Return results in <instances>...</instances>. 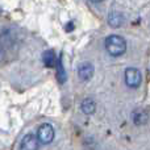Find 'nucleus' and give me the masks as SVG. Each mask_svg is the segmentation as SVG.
Here are the masks:
<instances>
[{
  "label": "nucleus",
  "instance_id": "f257e3e1",
  "mask_svg": "<svg viewBox=\"0 0 150 150\" xmlns=\"http://www.w3.org/2000/svg\"><path fill=\"white\" fill-rule=\"evenodd\" d=\"M105 49L112 57H119L127 50V41L122 37L112 34L105 40Z\"/></svg>",
  "mask_w": 150,
  "mask_h": 150
},
{
  "label": "nucleus",
  "instance_id": "f03ea898",
  "mask_svg": "<svg viewBox=\"0 0 150 150\" xmlns=\"http://www.w3.org/2000/svg\"><path fill=\"white\" fill-rule=\"evenodd\" d=\"M125 82L129 87L132 88H137L141 86V82H142V75H141V71L136 67H129L125 71Z\"/></svg>",
  "mask_w": 150,
  "mask_h": 150
},
{
  "label": "nucleus",
  "instance_id": "7ed1b4c3",
  "mask_svg": "<svg viewBox=\"0 0 150 150\" xmlns=\"http://www.w3.org/2000/svg\"><path fill=\"white\" fill-rule=\"evenodd\" d=\"M54 128L50 124H42L41 127L38 128V132H37V140L38 142L42 144H50L53 140H54Z\"/></svg>",
  "mask_w": 150,
  "mask_h": 150
},
{
  "label": "nucleus",
  "instance_id": "20e7f679",
  "mask_svg": "<svg viewBox=\"0 0 150 150\" xmlns=\"http://www.w3.org/2000/svg\"><path fill=\"white\" fill-rule=\"evenodd\" d=\"M20 150H38V140L36 136L32 133L24 136L20 144Z\"/></svg>",
  "mask_w": 150,
  "mask_h": 150
},
{
  "label": "nucleus",
  "instance_id": "39448f33",
  "mask_svg": "<svg viewBox=\"0 0 150 150\" xmlns=\"http://www.w3.org/2000/svg\"><path fill=\"white\" fill-rule=\"evenodd\" d=\"M93 70H95V69H93V66L91 65L90 62H84L79 66V69H78V76H79L82 80L87 82V80H90L91 78H92Z\"/></svg>",
  "mask_w": 150,
  "mask_h": 150
},
{
  "label": "nucleus",
  "instance_id": "423d86ee",
  "mask_svg": "<svg viewBox=\"0 0 150 150\" xmlns=\"http://www.w3.org/2000/svg\"><path fill=\"white\" fill-rule=\"evenodd\" d=\"M108 23H109V25L113 26V28H119V26L122 25V23H124V17H122V15L119 12H112L111 15L108 16Z\"/></svg>",
  "mask_w": 150,
  "mask_h": 150
},
{
  "label": "nucleus",
  "instance_id": "0eeeda50",
  "mask_svg": "<svg viewBox=\"0 0 150 150\" xmlns=\"http://www.w3.org/2000/svg\"><path fill=\"white\" fill-rule=\"evenodd\" d=\"M80 108H82L83 113L92 115L93 112H95V109H96V104H95V101H93L92 99H84V100L82 101V105H80Z\"/></svg>",
  "mask_w": 150,
  "mask_h": 150
},
{
  "label": "nucleus",
  "instance_id": "6e6552de",
  "mask_svg": "<svg viewBox=\"0 0 150 150\" xmlns=\"http://www.w3.org/2000/svg\"><path fill=\"white\" fill-rule=\"evenodd\" d=\"M149 120L148 112L146 111H136L133 113V121L136 125H145Z\"/></svg>",
  "mask_w": 150,
  "mask_h": 150
},
{
  "label": "nucleus",
  "instance_id": "1a4fd4ad",
  "mask_svg": "<svg viewBox=\"0 0 150 150\" xmlns=\"http://www.w3.org/2000/svg\"><path fill=\"white\" fill-rule=\"evenodd\" d=\"M42 59H44L45 66H47V67H53V66L57 63V57H55L53 50H46V52L42 54Z\"/></svg>",
  "mask_w": 150,
  "mask_h": 150
},
{
  "label": "nucleus",
  "instance_id": "9d476101",
  "mask_svg": "<svg viewBox=\"0 0 150 150\" xmlns=\"http://www.w3.org/2000/svg\"><path fill=\"white\" fill-rule=\"evenodd\" d=\"M57 76H58V79H59L61 83H65L66 82V78H67L65 69H63V63H62L61 57L57 59Z\"/></svg>",
  "mask_w": 150,
  "mask_h": 150
},
{
  "label": "nucleus",
  "instance_id": "9b49d317",
  "mask_svg": "<svg viewBox=\"0 0 150 150\" xmlns=\"http://www.w3.org/2000/svg\"><path fill=\"white\" fill-rule=\"evenodd\" d=\"M91 1H93V3H99V1H101V0H91Z\"/></svg>",
  "mask_w": 150,
  "mask_h": 150
}]
</instances>
